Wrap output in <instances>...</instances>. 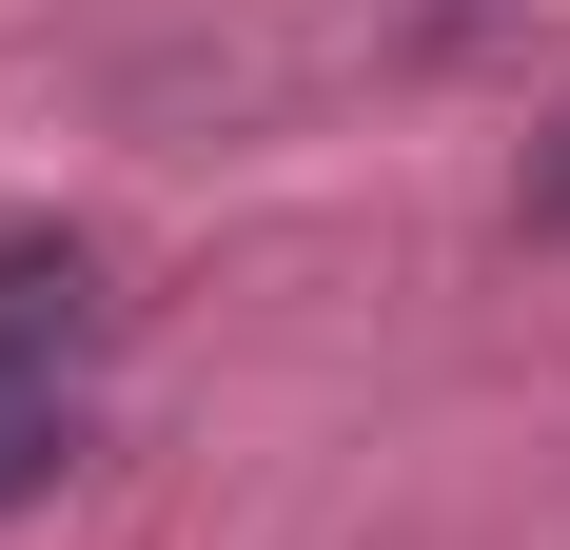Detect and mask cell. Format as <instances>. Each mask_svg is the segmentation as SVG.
<instances>
[{
    "label": "cell",
    "instance_id": "obj_1",
    "mask_svg": "<svg viewBox=\"0 0 570 550\" xmlns=\"http://www.w3.org/2000/svg\"><path fill=\"white\" fill-rule=\"evenodd\" d=\"M59 472H79V354L0 334V511H40Z\"/></svg>",
    "mask_w": 570,
    "mask_h": 550
},
{
    "label": "cell",
    "instance_id": "obj_2",
    "mask_svg": "<svg viewBox=\"0 0 570 550\" xmlns=\"http://www.w3.org/2000/svg\"><path fill=\"white\" fill-rule=\"evenodd\" d=\"M531 236H570V118L531 138Z\"/></svg>",
    "mask_w": 570,
    "mask_h": 550
}]
</instances>
